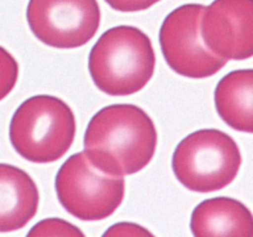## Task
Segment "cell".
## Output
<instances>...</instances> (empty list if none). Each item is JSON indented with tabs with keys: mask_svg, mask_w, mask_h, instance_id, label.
Instances as JSON below:
<instances>
[{
	"mask_svg": "<svg viewBox=\"0 0 253 237\" xmlns=\"http://www.w3.org/2000/svg\"><path fill=\"white\" fill-rule=\"evenodd\" d=\"M158 135L147 113L133 104H114L99 110L84 135L89 162L110 175H131L155 157Z\"/></svg>",
	"mask_w": 253,
	"mask_h": 237,
	"instance_id": "1",
	"label": "cell"
},
{
	"mask_svg": "<svg viewBox=\"0 0 253 237\" xmlns=\"http://www.w3.org/2000/svg\"><path fill=\"white\" fill-rule=\"evenodd\" d=\"M156 53L151 39L133 26L106 30L90 49L88 69L96 88L111 96L142 90L152 79Z\"/></svg>",
	"mask_w": 253,
	"mask_h": 237,
	"instance_id": "2",
	"label": "cell"
},
{
	"mask_svg": "<svg viewBox=\"0 0 253 237\" xmlns=\"http://www.w3.org/2000/svg\"><path fill=\"white\" fill-rule=\"evenodd\" d=\"M76 115L68 104L52 95L26 99L12 115L9 138L14 150L32 163L63 157L76 138Z\"/></svg>",
	"mask_w": 253,
	"mask_h": 237,
	"instance_id": "3",
	"label": "cell"
},
{
	"mask_svg": "<svg viewBox=\"0 0 253 237\" xmlns=\"http://www.w3.org/2000/svg\"><path fill=\"white\" fill-rule=\"evenodd\" d=\"M242 164L236 141L224 131L203 128L183 138L172 157L175 178L187 189L211 193L231 184Z\"/></svg>",
	"mask_w": 253,
	"mask_h": 237,
	"instance_id": "4",
	"label": "cell"
},
{
	"mask_svg": "<svg viewBox=\"0 0 253 237\" xmlns=\"http://www.w3.org/2000/svg\"><path fill=\"white\" fill-rule=\"evenodd\" d=\"M57 198L67 212L83 221L111 216L125 198V180L101 172L84 152L67 158L56 175Z\"/></svg>",
	"mask_w": 253,
	"mask_h": 237,
	"instance_id": "5",
	"label": "cell"
},
{
	"mask_svg": "<svg viewBox=\"0 0 253 237\" xmlns=\"http://www.w3.org/2000/svg\"><path fill=\"white\" fill-rule=\"evenodd\" d=\"M204 5L185 4L167 15L160 30V44L168 66L179 76L204 79L219 73L227 59L212 53L200 36Z\"/></svg>",
	"mask_w": 253,
	"mask_h": 237,
	"instance_id": "6",
	"label": "cell"
},
{
	"mask_svg": "<svg viewBox=\"0 0 253 237\" xmlns=\"http://www.w3.org/2000/svg\"><path fill=\"white\" fill-rule=\"evenodd\" d=\"M26 20L39 41L57 49L88 43L100 27L98 0H29Z\"/></svg>",
	"mask_w": 253,
	"mask_h": 237,
	"instance_id": "7",
	"label": "cell"
},
{
	"mask_svg": "<svg viewBox=\"0 0 253 237\" xmlns=\"http://www.w3.org/2000/svg\"><path fill=\"white\" fill-rule=\"evenodd\" d=\"M200 36L205 46L221 58H251L253 0H214L203 10Z\"/></svg>",
	"mask_w": 253,
	"mask_h": 237,
	"instance_id": "8",
	"label": "cell"
},
{
	"mask_svg": "<svg viewBox=\"0 0 253 237\" xmlns=\"http://www.w3.org/2000/svg\"><path fill=\"white\" fill-rule=\"evenodd\" d=\"M40 193L29 173L0 163V232L26 226L37 214Z\"/></svg>",
	"mask_w": 253,
	"mask_h": 237,
	"instance_id": "9",
	"label": "cell"
},
{
	"mask_svg": "<svg viewBox=\"0 0 253 237\" xmlns=\"http://www.w3.org/2000/svg\"><path fill=\"white\" fill-rule=\"evenodd\" d=\"M190 229L194 236H253V219L244 202L229 197L207 199L192 214Z\"/></svg>",
	"mask_w": 253,
	"mask_h": 237,
	"instance_id": "10",
	"label": "cell"
},
{
	"mask_svg": "<svg viewBox=\"0 0 253 237\" xmlns=\"http://www.w3.org/2000/svg\"><path fill=\"white\" fill-rule=\"evenodd\" d=\"M220 118L234 130L253 132V71H232L217 83L214 94Z\"/></svg>",
	"mask_w": 253,
	"mask_h": 237,
	"instance_id": "11",
	"label": "cell"
},
{
	"mask_svg": "<svg viewBox=\"0 0 253 237\" xmlns=\"http://www.w3.org/2000/svg\"><path fill=\"white\" fill-rule=\"evenodd\" d=\"M19 79V63L11 53L0 46V101L15 88Z\"/></svg>",
	"mask_w": 253,
	"mask_h": 237,
	"instance_id": "12",
	"label": "cell"
},
{
	"mask_svg": "<svg viewBox=\"0 0 253 237\" xmlns=\"http://www.w3.org/2000/svg\"><path fill=\"white\" fill-rule=\"evenodd\" d=\"M29 236H84L83 231L62 219H46L30 230Z\"/></svg>",
	"mask_w": 253,
	"mask_h": 237,
	"instance_id": "13",
	"label": "cell"
},
{
	"mask_svg": "<svg viewBox=\"0 0 253 237\" xmlns=\"http://www.w3.org/2000/svg\"><path fill=\"white\" fill-rule=\"evenodd\" d=\"M110 7L121 12H136L150 9L161 0H104Z\"/></svg>",
	"mask_w": 253,
	"mask_h": 237,
	"instance_id": "14",
	"label": "cell"
},
{
	"mask_svg": "<svg viewBox=\"0 0 253 237\" xmlns=\"http://www.w3.org/2000/svg\"><path fill=\"white\" fill-rule=\"evenodd\" d=\"M145 235L152 236V232L147 231L140 225L131 224V222H119L104 232V236H145Z\"/></svg>",
	"mask_w": 253,
	"mask_h": 237,
	"instance_id": "15",
	"label": "cell"
}]
</instances>
